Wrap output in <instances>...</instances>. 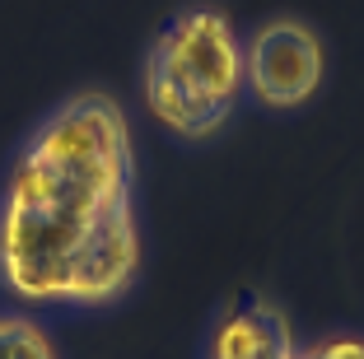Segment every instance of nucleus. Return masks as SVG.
<instances>
[{"label":"nucleus","instance_id":"nucleus-2","mask_svg":"<svg viewBox=\"0 0 364 359\" xmlns=\"http://www.w3.org/2000/svg\"><path fill=\"white\" fill-rule=\"evenodd\" d=\"M243 33L220 5L196 0L164 19L145 47L140 103L182 145H205L243 107Z\"/></svg>","mask_w":364,"mask_h":359},{"label":"nucleus","instance_id":"nucleus-6","mask_svg":"<svg viewBox=\"0 0 364 359\" xmlns=\"http://www.w3.org/2000/svg\"><path fill=\"white\" fill-rule=\"evenodd\" d=\"M299 359H364V331H322L299 345Z\"/></svg>","mask_w":364,"mask_h":359},{"label":"nucleus","instance_id":"nucleus-1","mask_svg":"<svg viewBox=\"0 0 364 359\" xmlns=\"http://www.w3.org/2000/svg\"><path fill=\"white\" fill-rule=\"evenodd\" d=\"M136 136L122 103L80 89L47 107L0 173V294L43 313H98L140 285Z\"/></svg>","mask_w":364,"mask_h":359},{"label":"nucleus","instance_id":"nucleus-5","mask_svg":"<svg viewBox=\"0 0 364 359\" xmlns=\"http://www.w3.org/2000/svg\"><path fill=\"white\" fill-rule=\"evenodd\" d=\"M0 359H61V350L28 308H0Z\"/></svg>","mask_w":364,"mask_h":359},{"label":"nucleus","instance_id":"nucleus-3","mask_svg":"<svg viewBox=\"0 0 364 359\" xmlns=\"http://www.w3.org/2000/svg\"><path fill=\"white\" fill-rule=\"evenodd\" d=\"M322 80H327V47L313 23L276 14L243 33V85L257 107H271V112L309 107Z\"/></svg>","mask_w":364,"mask_h":359},{"label":"nucleus","instance_id":"nucleus-4","mask_svg":"<svg viewBox=\"0 0 364 359\" xmlns=\"http://www.w3.org/2000/svg\"><path fill=\"white\" fill-rule=\"evenodd\" d=\"M196 359H299V341L276 299L238 289L215 308Z\"/></svg>","mask_w":364,"mask_h":359}]
</instances>
